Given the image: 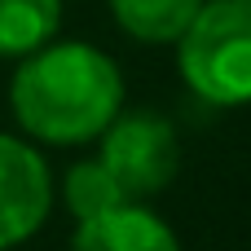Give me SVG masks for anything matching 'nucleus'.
I'll list each match as a JSON object with an SVG mask.
<instances>
[{
	"label": "nucleus",
	"mask_w": 251,
	"mask_h": 251,
	"mask_svg": "<svg viewBox=\"0 0 251 251\" xmlns=\"http://www.w3.org/2000/svg\"><path fill=\"white\" fill-rule=\"evenodd\" d=\"M124 101L119 66L93 44H44L22 57L9 79V106L26 137L49 146H79L110 128Z\"/></svg>",
	"instance_id": "nucleus-1"
},
{
	"label": "nucleus",
	"mask_w": 251,
	"mask_h": 251,
	"mask_svg": "<svg viewBox=\"0 0 251 251\" xmlns=\"http://www.w3.org/2000/svg\"><path fill=\"white\" fill-rule=\"evenodd\" d=\"M181 79L212 106L251 101V0H203L176 40Z\"/></svg>",
	"instance_id": "nucleus-2"
},
{
	"label": "nucleus",
	"mask_w": 251,
	"mask_h": 251,
	"mask_svg": "<svg viewBox=\"0 0 251 251\" xmlns=\"http://www.w3.org/2000/svg\"><path fill=\"white\" fill-rule=\"evenodd\" d=\"M97 159L119 181L128 203H137V199H150L172 185V176L181 168V146H176V132L168 119H159L150 110H132V115L110 119V128L101 132Z\"/></svg>",
	"instance_id": "nucleus-3"
},
{
	"label": "nucleus",
	"mask_w": 251,
	"mask_h": 251,
	"mask_svg": "<svg viewBox=\"0 0 251 251\" xmlns=\"http://www.w3.org/2000/svg\"><path fill=\"white\" fill-rule=\"evenodd\" d=\"M53 207V181L35 146L0 132V251L26 243Z\"/></svg>",
	"instance_id": "nucleus-4"
},
{
	"label": "nucleus",
	"mask_w": 251,
	"mask_h": 251,
	"mask_svg": "<svg viewBox=\"0 0 251 251\" xmlns=\"http://www.w3.org/2000/svg\"><path fill=\"white\" fill-rule=\"evenodd\" d=\"M71 251H181L176 234L146 207L124 203L97 221H79Z\"/></svg>",
	"instance_id": "nucleus-5"
},
{
	"label": "nucleus",
	"mask_w": 251,
	"mask_h": 251,
	"mask_svg": "<svg viewBox=\"0 0 251 251\" xmlns=\"http://www.w3.org/2000/svg\"><path fill=\"white\" fill-rule=\"evenodd\" d=\"M62 26V0H0V57H31L53 44Z\"/></svg>",
	"instance_id": "nucleus-6"
},
{
	"label": "nucleus",
	"mask_w": 251,
	"mask_h": 251,
	"mask_svg": "<svg viewBox=\"0 0 251 251\" xmlns=\"http://www.w3.org/2000/svg\"><path fill=\"white\" fill-rule=\"evenodd\" d=\"M115 22L141 44H176L203 0H106Z\"/></svg>",
	"instance_id": "nucleus-7"
},
{
	"label": "nucleus",
	"mask_w": 251,
	"mask_h": 251,
	"mask_svg": "<svg viewBox=\"0 0 251 251\" xmlns=\"http://www.w3.org/2000/svg\"><path fill=\"white\" fill-rule=\"evenodd\" d=\"M62 194H66V207H71L75 221H97V216H106V212L128 203V194L119 190V181L106 172L101 159L75 163L66 172V181H62Z\"/></svg>",
	"instance_id": "nucleus-8"
}]
</instances>
